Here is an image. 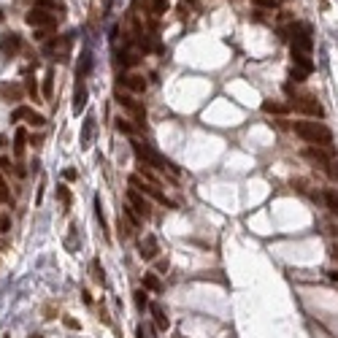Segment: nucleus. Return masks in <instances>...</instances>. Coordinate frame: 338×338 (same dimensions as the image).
Masks as SVG:
<instances>
[{"label":"nucleus","instance_id":"8","mask_svg":"<svg viewBox=\"0 0 338 338\" xmlns=\"http://www.w3.org/2000/svg\"><path fill=\"white\" fill-rule=\"evenodd\" d=\"M292 106H297L300 111H306L309 117H322L325 111H322V106L317 103V98H311V95H303V98H295L292 100Z\"/></svg>","mask_w":338,"mask_h":338},{"label":"nucleus","instance_id":"26","mask_svg":"<svg viewBox=\"0 0 338 338\" xmlns=\"http://www.w3.org/2000/svg\"><path fill=\"white\" fill-rule=\"evenodd\" d=\"M168 8H170L168 0H152V11H154V14H165Z\"/></svg>","mask_w":338,"mask_h":338},{"label":"nucleus","instance_id":"10","mask_svg":"<svg viewBox=\"0 0 338 338\" xmlns=\"http://www.w3.org/2000/svg\"><path fill=\"white\" fill-rule=\"evenodd\" d=\"M17 52H19V38H17L14 33L3 35V43H0V54H3V57H14Z\"/></svg>","mask_w":338,"mask_h":338},{"label":"nucleus","instance_id":"39","mask_svg":"<svg viewBox=\"0 0 338 338\" xmlns=\"http://www.w3.org/2000/svg\"><path fill=\"white\" fill-rule=\"evenodd\" d=\"M63 322H65V327H70V330H76V327H79V322H76V319H70V317H65Z\"/></svg>","mask_w":338,"mask_h":338},{"label":"nucleus","instance_id":"43","mask_svg":"<svg viewBox=\"0 0 338 338\" xmlns=\"http://www.w3.org/2000/svg\"><path fill=\"white\" fill-rule=\"evenodd\" d=\"M30 338H43V336H30Z\"/></svg>","mask_w":338,"mask_h":338},{"label":"nucleus","instance_id":"2","mask_svg":"<svg viewBox=\"0 0 338 338\" xmlns=\"http://www.w3.org/2000/svg\"><path fill=\"white\" fill-rule=\"evenodd\" d=\"M130 144H133L135 157H138V160H144L146 165H152V168H157V170H173V173L179 170L173 163H168V160H165V157H160V154L154 152V149H149V146H146L144 141H135V138H133Z\"/></svg>","mask_w":338,"mask_h":338},{"label":"nucleus","instance_id":"35","mask_svg":"<svg viewBox=\"0 0 338 338\" xmlns=\"http://www.w3.org/2000/svg\"><path fill=\"white\" fill-rule=\"evenodd\" d=\"M290 79H292V82H303V79H306V73H303V70H297V68H292Z\"/></svg>","mask_w":338,"mask_h":338},{"label":"nucleus","instance_id":"37","mask_svg":"<svg viewBox=\"0 0 338 338\" xmlns=\"http://www.w3.org/2000/svg\"><path fill=\"white\" fill-rule=\"evenodd\" d=\"M63 176H65V179H68V181H73L79 173H76V168H65V170H63Z\"/></svg>","mask_w":338,"mask_h":338},{"label":"nucleus","instance_id":"7","mask_svg":"<svg viewBox=\"0 0 338 338\" xmlns=\"http://www.w3.org/2000/svg\"><path fill=\"white\" fill-rule=\"evenodd\" d=\"M127 203L133 206V211L141 216V219H149V216H152V206H149V200H146L141 192H135V190H127Z\"/></svg>","mask_w":338,"mask_h":338},{"label":"nucleus","instance_id":"38","mask_svg":"<svg viewBox=\"0 0 338 338\" xmlns=\"http://www.w3.org/2000/svg\"><path fill=\"white\" fill-rule=\"evenodd\" d=\"M0 230H3V233H8V230H11V219H8V216H3V219H0Z\"/></svg>","mask_w":338,"mask_h":338},{"label":"nucleus","instance_id":"5","mask_svg":"<svg viewBox=\"0 0 338 338\" xmlns=\"http://www.w3.org/2000/svg\"><path fill=\"white\" fill-rule=\"evenodd\" d=\"M24 19H27V24H30V27H38V30H52L54 27V24H57V17H54V14H49V11H43V8H33V11H30L27 14V17H24Z\"/></svg>","mask_w":338,"mask_h":338},{"label":"nucleus","instance_id":"21","mask_svg":"<svg viewBox=\"0 0 338 338\" xmlns=\"http://www.w3.org/2000/svg\"><path fill=\"white\" fill-rule=\"evenodd\" d=\"M52 87H54V70H49L46 76H43V89H41V95L43 98H52Z\"/></svg>","mask_w":338,"mask_h":338},{"label":"nucleus","instance_id":"15","mask_svg":"<svg viewBox=\"0 0 338 338\" xmlns=\"http://www.w3.org/2000/svg\"><path fill=\"white\" fill-rule=\"evenodd\" d=\"M24 144H27L24 130H17V135H14V157H22L24 154Z\"/></svg>","mask_w":338,"mask_h":338},{"label":"nucleus","instance_id":"4","mask_svg":"<svg viewBox=\"0 0 338 338\" xmlns=\"http://www.w3.org/2000/svg\"><path fill=\"white\" fill-rule=\"evenodd\" d=\"M130 187H133L135 192H141V195H149V198H154V200H160V203H165V195L157 190V184H152V181H146V179H141V176H130Z\"/></svg>","mask_w":338,"mask_h":338},{"label":"nucleus","instance_id":"23","mask_svg":"<svg viewBox=\"0 0 338 338\" xmlns=\"http://www.w3.org/2000/svg\"><path fill=\"white\" fill-rule=\"evenodd\" d=\"M257 8H262V11H276L279 8V0H252Z\"/></svg>","mask_w":338,"mask_h":338},{"label":"nucleus","instance_id":"17","mask_svg":"<svg viewBox=\"0 0 338 338\" xmlns=\"http://www.w3.org/2000/svg\"><path fill=\"white\" fill-rule=\"evenodd\" d=\"M262 111H265V114H287V111H290V106H284V103H271V100H265V103H262Z\"/></svg>","mask_w":338,"mask_h":338},{"label":"nucleus","instance_id":"40","mask_svg":"<svg viewBox=\"0 0 338 338\" xmlns=\"http://www.w3.org/2000/svg\"><path fill=\"white\" fill-rule=\"evenodd\" d=\"M46 35H49V27H46V30H35V38H38V41H43Z\"/></svg>","mask_w":338,"mask_h":338},{"label":"nucleus","instance_id":"44","mask_svg":"<svg viewBox=\"0 0 338 338\" xmlns=\"http://www.w3.org/2000/svg\"><path fill=\"white\" fill-rule=\"evenodd\" d=\"M3 338H11V336H8V333H6V336H3Z\"/></svg>","mask_w":338,"mask_h":338},{"label":"nucleus","instance_id":"24","mask_svg":"<svg viewBox=\"0 0 338 338\" xmlns=\"http://www.w3.org/2000/svg\"><path fill=\"white\" fill-rule=\"evenodd\" d=\"M133 300H135V306H138V309H146V306H149L146 290H135V292H133Z\"/></svg>","mask_w":338,"mask_h":338},{"label":"nucleus","instance_id":"30","mask_svg":"<svg viewBox=\"0 0 338 338\" xmlns=\"http://www.w3.org/2000/svg\"><path fill=\"white\" fill-rule=\"evenodd\" d=\"M0 200H3V203H8V200H11V192H8V187H6V181H3V176H0Z\"/></svg>","mask_w":338,"mask_h":338},{"label":"nucleus","instance_id":"41","mask_svg":"<svg viewBox=\"0 0 338 338\" xmlns=\"http://www.w3.org/2000/svg\"><path fill=\"white\" fill-rule=\"evenodd\" d=\"M41 141H43L41 135H33V138H30V144H33V146H41Z\"/></svg>","mask_w":338,"mask_h":338},{"label":"nucleus","instance_id":"3","mask_svg":"<svg viewBox=\"0 0 338 338\" xmlns=\"http://www.w3.org/2000/svg\"><path fill=\"white\" fill-rule=\"evenodd\" d=\"M292 33V49H297V52H311V46H314V41H311V27L303 22H295L290 27Z\"/></svg>","mask_w":338,"mask_h":338},{"label":"nucleus","instance_id":"31","mask_svg":"<svg viewBox=\"0 0 338 338\" xmlns=\"http://www.w3.org/2000/svg\"><path fill=\"white\" fill-rule=\"evenodd\" d=\"M27 92L33 95L35 100L41 98V89H38V84H35V79H27Z\"/></svg>","mask_w":338,"mask_h":338},{"label":"nucleus","instance_id":"34","mask_svg":"<svg viewBox=\"0 0 338 338\" xmlns=\"http://www.w3.org/2000/svg\"><path fill=\"white\" fill-rule=\"evenodd\" d=\"M117 228H119V235H122V238H127V235H130V228H127V225H125V222H122V216H119Z\"/></svg>","mask_w":338,"mask_h":338},{"label":"nucleus","instance_id":"16","mask_svg":"<svg viewBox=\"0 0 338 338\" xmlns=\"http://www.w3.org/2000/svg\"><path fill=\"white\" fill-rule=\"evenodd\" d=\"M0 95L8 98V100H19L22 98V87H17V84H3V87H0Z\"/></svg>","mask_w":338,"mask_h":338},{"label":"nucleus","instance_id":"18","mask_svg":"<svg viewBox=\"0 0 338 338\" xmlns=\"http://www.w3.org/2000/svg\"><path fill=\"white\" fill-rule=\"evenodd\" d=\"M92 130H95V119H92V117H87V119H84V130H82V146H89Z\"/></svg>","mask_w":338,"mask_h":338},{"label":"nucleus","instance_id":"6","mask_svg":"<svg viewBox=\"0 0 338 338\" xmlns=\"http://www.w3.org/2000/svg\"><path fill=\"white\" fill-rule=\"evenodd\" d=\"M303 157L311 160V163H317L322 170H325L327 165L333 163V149H322V146H306V149H303Z\"/></svg>","mask_w":338,"mask_h":338},{"label":"nucleus","instance_id":"19","mask_svg":"<svg viewBox=\"0 0 338 338\" xmlns=\"http://www.w3.org/2000/svg\"><path fill=\"white\" fill-rule=\"evenodd\" d=\"M325 203H327V209L338 216V190H327V192H325Z\"/></svg>","mask_w":338,"mask_h":338},{"label":"nucleus","instance_id":"13","mask_svg":"<svg viewBox=\"0 0 338 338\" xmlns=\"http://www.w3.org/2000/svg\"><path fill=\"white\" fill-rule=\"evenodd\" d=\"M122 84H125V87H130L133 92H144V89H146V79L144 76H135V73L122 76Z\"/></svg>","mask_w":338,"mask_h":338},{"label":"nucleus","instance_id":"29","mask_svg":"<svg viewBox=\"0 0 338 338\" xmlns=\"http://www.w3.org/2000/svg\"><path fill=\"white\" fill-rule=\"evenodd\" d=\"M117 130H119V133H127V135H130V133H133V125H130L127 119L119 117V119H117Z\"/></svg>","mask_w":338,"mask_h":338},{"label":"nucleus","instance_id":"28","mask_svg":"<svg viewBox=\"0 0 338 338\" xmlns=\"http://www.w3.org/2000/svg\"><path fill=\"white\" fill-rule=\"evenodd\" d=\"M27 122L33 125V127H43V125H46V117H41V114H35L33 111V114L27 117Z\"/></svg>","mask_w":338,"mask_h":338},{"label":"nucleus","instance_id":"33","mask_svg":"<svg viewBox=\"0 0 338 338\" xmlns=\"http://www.w3.org/2000/svg\"><path fill=\"white\" fill-rule=\"evenodd\" d=\"M125 216H127V219L133 222L135 228H138V225H141V216H138V214H135V211H133V206H127V209H125Z\"/></svg>","mask_w":338,"mask_h":338},{"label":"nucleus","instance_id":"12","mask_svg":"<svg viewBox=\"0 0 338 338\" xmlns=\"http://www.w3.org/2000/svg\"><path fill=\"white\" fill-rule=\"evenodd\" d=\"M292 63L297 65V70H303V73H311V70H314V63L309 60V54H306V52L292 49Z\"/></svg>","mask_w":338,"mask_h":338},{"label":"nucleus","instance_id":"20","mask_svg":"<svg viewBox=\"0 0 338 338\" xmlns=\"http://www.w3.org/2000/svg\"><path fill=\"white\" fill-rule=\"evenodd\" d=\"M144 287H146V290H152V292H160V290H163V281H160L154 274H146L144 276Z\"/></svg>","mask_w":338,"mask_h":338},{"label":"nucleus","instance_id":"36","mask_svg":"<svg viewBox=\"0 0 338 338\" xmlns=\"http://www.w3.org/2000/svg\"><path fill=\"white\" fill-rule=\"evenodd\" d=\"M38 6H41L43 11H49V8H57V3H54V0H38Z\"/></svg>","mask_w":338,"mask_h":338},{"label":"nucleus","instance_id":"22","mask_svg":"<svg viewBox=\"0 0 338 338\" xmlns=\"http://www.w3.org/2000/svg\"><path fill=\"white\" fill-rule=\"evenodd\" d=\"M57 198L63 200V206L65 209H70V203H73V198H70V190L65 184H57Z\"/></svg>","mask_w":338,"mask_h":338},{"label":"nucleus","instance_id":"27","mask_svg":"<svg viewBox=\"0 0 338 338\" xmlns=\"http://www.w3.org/2000/svg\"><path fill=\"white\" fill-rule=\"evenodd\" d=\"M92 276H95V281H100V284L106 281V276H103V265H100L98 260H92Z\"/></svg>","mask_w":338,"mask_h":338},{"label":"nucleus","instance_id":"25","mask_svg":"<svg viewBox=\"0 0 338 338\" xmlns=\"http://www.w3.org/2000/svg\"><path fill=\"white\" fill-rule=\"evenodd\" d=\"M33 111L27 108V106H19V108H14V114H11V122H19V119H27Z\"/></svg>","mask_w":338,"mask_h":338},{"label":"nucleus","instance_id":"14","mask_svg":"<svg viewBox=\"0 0 338 338\" xmlns=\"http://www.w3.org/2000/svg\"><path fill=\"white\" fill-rule=\"evenodd\" d=\"M149 309H152V317H154V322H157V327H160V330H168V327H170L168 314H165V311L160 309L157 303H154V306H149Z\"/></svg>","mask_w":338,"mask_h":338},{"label":"nucleus","instance_id":"1","mask_svg":"<svg viewBox=\"0 0 338 338\" xmlns=\"http://www.w3.org/2000/svg\"><path fill=\"white\" fill-rule=\"evenodd\" d=\"M292 130H295V133L300 135L306 144L322 146V149H333V133H330V127H327V125L311 122V119H300V122L292 125Z\"/></svg>","mask_w":338,"mask_h":338},{"label":"nucleus","instance_id":"11","mask_svg":"<svg viewBox=\"0 0 338 338\" xmlns=\"http://www.w3.org/2000/svg\"><path fill=\"white\" fill-rule=\"evenodd\" d=\"M157 252H160V246H157V238H154V235H146V238L141 241V257H144V260H154Z\"/></svg>","mask_w":338,"mask_h":338},{"label":"nucleus","instance_id":"9","mask_svg":"<svg viewBox=\"0 0 338 338\" xmlns=\"http://www.w3.org/2000/svg\"><path fill=\"white\" fill-rule=\"evenodd\" d=\"M87 106V84L84 79H76V92H73V114H82Z\"/></svg>","mask_w":338,"mask_h":338},{"label":"nucleus","instance_id":"45","mask_svg":"<svg viewBox=\"0 0 338 338\" xmlns=\"http://www.w3.org/2000/svg\"><path fill=\"white\" fill-rule=\"evenodd\" d=\"M0 19H3V14H0Z\"/></svg>","mask_w":338,"mask_h":338},{"label":"nucleus","instance_id":"32","mask_svg":"<svg viewBox=\"0 0 338 338\" xmlns=\"http://www.w3.org/2000/svg\"><path fill=\"white\" fill-rule=\"evenodd\" d=\"M0 170H3V173H14V163H11V157H0Z\"/></svg>","mask_w":338,"mask_h":338},{"label":"nucleus","instance_id":"42","mask_svg":"<svg viewBox=\"0 0 338 338\" xmlns=\"http://www.w3.org/2000/svg\"><path fill=\"white\" fill-rule=\"evenodd\" d=\"M330 279H333V281H338V271H330Z\"/></svg>","mask_w":338,"mask_h":338}]
</instances>
